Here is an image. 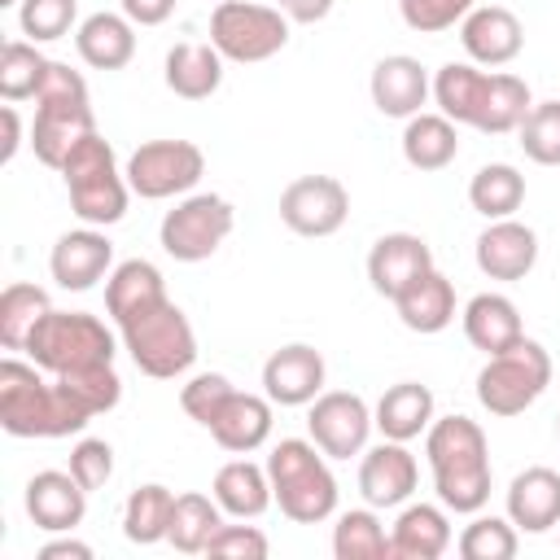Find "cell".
Wrapping results in <instances>:
<instances>
[{
  "mask_svg": "<svg viewBox=\"0 0 560 560\" xmlns=\"http://www.w3.org/2000/svg\"><path fill=\"white\" fill-rule=\"evenodd\" d=\"M394 560H438L451 547V516L438 503H407L389 529Z\"/></svg>",
  "mask_w": 560,
  "mask_h": 560,
  "instance_id": "4316f807",
  "label": "cell"
},
{
  "mask_svg": "<svg viewBox=\"0 0 560 560\" xmlns=\"http://www.w3.org/2000/svg\"><path fill=\"white\" fill-rule=\"evenodd\" d=\"M166 298V284H162V271L149 262V258H127L109 271L105 280V311L114 324H122L127 315L153 306Z\"/></svg>",
  "mask_w": 560,
  "mask_h": 560,
  "instance_id": "d6a6232c",
  "label": "cell"
},
{
  "mask_svg": "<svg viewBox=\"0 0 560 560\" xmlns=\"http://www.w3.org/2000/svg\"><path fill=\"white\" fill-rule=\"evenodd\" d=\"M372 105L385 114V118H411L420 114V105L429 101L433 83H429V70L407 57V52H394V57H381L372 66Z\"/></svg>",
  "mask_w": 560,
  "mask_h": 560,
  "instance_id": "44dd1931",
  "label": "cell"
},
{
  "mask_svg": "<svg viewBox=\"0 0 560 560\" xmlns=\"http://www.w3.org/2000/svg\"><path fill=\"white\" fill-rule=\"evenodd\" d=\"M88 512V490L79 486V477L66 468H44L26 481V516L44 529V534H70Z\"/></svg>",
  "mask_w": 560,
  "mask_h": 560,
  "instance_id": "d6986e66",
  "label": "cell"
},
{
  "mask_svg": "<svg viewBox=\"0 0 560 560\" xmlns=\"http://www.w3.org/2000/svg\"><path fill=\"white\" fill-rule=\"evenodd\" d=\"M372 420H376L381 438L411 442V438L429 433V424H433V389L420 381H398L381 394V402L372 407Z\"/></svg>",
  "mask_w": 560,
  "mask_h": 560,
  "instance_id": "484cf974",
  "label": "cell"
},
{
  "mask_svg": "<svg viewBox=\"0 0 560 560\" xmlns=\"http://www.w3.org/2000/svg\"><path fill=\"white\" fill-rule=\"evenodd\" d=\"M525 201V175L508 162H490L472 175L468 184V206L481 214V219H512Z\"/></svg>",
  "mask_w": 560,
  "mask_h": 560,
  "instance_id": "d590c367",
  "label": "cell"
},
{
  "mask_svg": "<svg viewBox=\"0 0 560 560\" xmlns=\"http://www.w3.org/2000/svg\"><path fill=\"white\" fill-rule=\"evenodd\" d=\"M529 105L534 101H529V83L525 79H516V74H486L468 127H477L486 136H508V131H516L525 122Z\"/></svg>",
  "mask_w": 560,
  "mask_h": 560,
  "instance_id": "f546056e",
  "label": "cell"
},
{
  "mask_svg": "<svg viewBox=\"0 0 560 560\" xmlns=\"http://www.w3.org/2000/svg\"><path fill=\"white\" fill-rule=\"evenodd\" d=\"M0 4H18V0H0Z\"/></svg>",
  "mask_w": 560,
  "mask_h": 560,
  "instance_id": "db71d44e",
  "label": "cell"
},
{
  "mask_svg": "<svg viewBox=\"0 0 560 560\" xmlns=\"http://www.w3.org/2000/svg\"><path fill=\"white\" fill-rule=\"evenodd\" d=\"M276 9H280L289 22L311 26V22H324V18L332 13V0H276Z\"/></svg>",
  "mask_w": 560,
  "mask_h": 560,
  "instance_id": "f907efd6",
  "label": "cell"
},
{
  "mask_svg": "<svg viewBox=\"0 0 560 560\" xmlns=\"http://www.w3.org/2000/svg\"><path fill=\"white\" fill-rule=\"evenodd\" d=\"M481 79H486V70H477L472 61H446V66L433 74V101H438V114H446L451 122L468 127V122H472V109H477Z\"/></svg>",
  "mask_w": 560,
  "mask_h": 560,
  "instance_id": "f35d334b",
  "label": "cell"
},
{
  "mask_svg": "<svg viewBox=\"0 0 560 560\" xmlns=\"http://www.w3.org/2000/svg\"><path fill=\"white\" fill-rule=\"evenodd\" d=\"M477 9V0H398V13L420 35H442L455 22H464Z\"/></svg>",
  "mask_w": 560,
  "mask_h": 560,
  "instance_id": "bcb514c9",
  "label": "cell"
},
{
  "mask_svg": "<svg viewBox=\"0 0 560 560\" xmlns=\"http://www.w3.org/2000/svg\"><path fill=\"white\" fill-rule=\"evenodd\" d=\"M0 118H4V149H0V162L9 166V162L18 158V144H22V118H18V109H13V101H4V109H0Z\"/></svg>",
  "mask_w": 560,
  "mask_h": 560,
  "instance_id": "f5cc1de1",
  "label": "cell"
},
{
  "mask_svg": "<svg viewBox=\"0 0 560 560\" xmlns=\"http://www.w3.org/2000/svg\"><path fill=\"white\" fill-rule=\"evenodd\" d=\"M332 556L337 560H394V542L376 516V508H350L332 525Z\"/></svg>",
  "mask_w": 560,
  "mask_h": 560,
  "instance_id": "e575fe53",
  "label": "cell"
},
{
  "mask_svg": "<svg viewBox=\"0 0 560 560\" xmlns=\"http://www.w3.org/2000/svg\"><path fill=\"white\" fill-rule=\"evenodd\" d=\"M416 481H420V464L416 455L407 451V442H381L372 451H363V464H359V494L372 503V508H402L411 494H416Z\"/></svg>",
  "mask_w": 560,
  "mask_h": 560,
  "instance_id": "e0dca14e",
  "label": "cell"
},
{
  "mask_svg": "<svg viewBox=\"0 0 560 560\" xmlns=\"http://www.w3.org/2000/svg\"><path fill=\"white\" fill-rule=\"evenodd\" d=\"M459 44H464L472 66H508L525 48V26L503 4H477L459 22Z\"/></svg>",
  "mask_w": 560,
  "mask_h": 560,
  "instance_id": "ac0fdd59",
  "label": "cell"
},
{
  "mask_svg": "<svg viewBox=\"0 0 560 560\" xmlns=\"http://www.w3.org/2000/svg\"><path fill=\"white\" fill-rule=\"evenodd\" d=\"M424 455L433 472V490L446 512L472 516L490 499V442L477 420L442 416L424 433Z\"/></svg>",
  "mask_w": 560,
  "mask_h": 560,
  "instance_id": "7a4b0ae2",
  "label": "cell"
},
{
  "mask_svg": "<svg viewBox=\"0 0 560 560\" xmlns=\"http://www.w3.org/2000/svg\"><path fill=\"white\" fill-rule=\"evenodd\" d=\"M267 477L280 512L298 525H319L337 512V477L311 438H280L267 455Z\"/></svg>",
  "mask_w": 560,
  "mask_h": 560,
  "instance_id": "277c9868",
  "label": "cell"
},
{
  "mask_svg": "<svg viewBox=\"0 0 560 560\" xmlns=\"http://www.w3.org/2000/svg\"><path fill=\"white\" fill-rule=\"evenodd\" d=\"M44 74H48V57L39 52V44H31V39H9L4 48H0V96L4 101H26V96H35L39 92V83H44Z\"/></svg>",
  "mask_w": 560,
  "mask_h": 560,
  "instance_id": "ab89813d",
  "label": "cell"
},
{
  "mask_svg": "<svg viewBox=\"0 0 560 560\" xmlns=\"http://www.w3.org/2000/svg\"><path fill=\"white\" fill-rule=\"evenodd\" d=\"M271 398L267 394H232L228 402H223V411L214 416V424H210V433H214V442L223 446V451H232V455H249V451H258L267 438H271Z\"/></svg>",
  "mask_w": 560,
  "mask_h": 560,
  "instance_id": "d4e9b609",
  "label": "cell"
},
{
  "mask_svg": "<svg viewBox=\"0 0 560 560\" xmlns=\"http://www.w3.org/2000/svg\"><path fill=\"white\" fill-rule=\"evenodd\" d=\"M118 341L131 354V363L153 381H175L197 363V332L171 298L127 315L118 324Z\"/></svg>",
  "mask_w": 560,
  "mask_h": 560,
  "instance_id": "5b68a950",
  "label": "cell"
},
{
  "mask_svg": "<svg viewBox=\"0 0 560 560\" xmlns=\"http://www.w3.org/2000/svg\"><path fill=\"white\" fill-rule=\"evenodd\" d=\"M210 44L223 52V61L254 66V61L276 57L289 44V18L271 4L219 0L210 13Z\"/></svg>",
  "mask_w": 560,
  "mask_h": 560,
  "instance_id": "9c48e42d",
  "label": "cell"
},
{
  "mask_svg": "<svg viewBox=\"0 0 560 560\" xmlns=\"http://www.w3.org/2000/svg\"><path fill=\"white\" fill-rule=\"evenodd\" d=\"M267 551L271 542L254 525H219L206 547V556H219V560H267Z\"/></svg>",
  "mask_w": 560,
  "mask_h": 560,
  "instance_id": "7dc6e473",
  "label": "cell"
},
{
  "mask_svg": "<svg viewBox=\"0 0 560 560\" xmlns=\"http://www.w3.org/2000/svg\"><path fill=\"white\" fill-rule=\"evenodd\" d=\"M306 429H311V442L328 455V459H350V455H363L376 420H372V407L350 394V389H324L311 411H306Z\"/></svg>",
  "mask_w": 560,
  "mask_h": 560,
  "instance_id": "7c38bea8",
  "label": "cell"
},
{
  "mask_svg": "<svg viewBox=\"0 0 560 560\" xmlns=\"http://www.w3.org/2000/svg\"><path fill=\"white\" fill-rule=\"evenodd\" d=\"M521 149L538 166H560V101H538L529 105L525 122L516 127Z\"/></svg>",
  "mask_w": 560,
  "mask_h": 560,
  "instance_id": "b9f144b4",
  "label": "cell"
},
{
  "mask_svg": "<svg viewBox=\"0 0 560 560\" xmlns=\"http://www.w3.org/2000/svg\"><path fill=\"white\" fill-rule=\"evenodd\" d=\"M96 131V114L88 105V83L66 61H48V74L35 92V122H31V149L44 166L61 171L70 149Z\"/></svg>",
  "mask_w": 560,
  "mask_h": 560,
  "instance_id": "3957f363",
  "label": "cell"
},
{
  "mask_svg": "<svg viewBox=\"0 0 560 560\" xmlns=\"http://www.w3.org/2000/svg\"><path fill=\"white\" fill-rule=\"evenodd\" d=\"M48 271H52V280L61 289L83 293L96 280H109V271H114V245H109V236L101 228L83 223V228L57 236V245L48 254Z\"/></svg>",
  "mask_w": 560,
  "mask_h": 560,
  "instance_id": "9a60e30c",
  "label": "cell"
},
{
  "mask_svg": "<svg viewBox=\"0 0 560 560\" xmlns=\"http://www.w3.org/2000/svg\"><path fill=\"white\" fill-rule=\"evenodd\" d=\"M162 79L175 96L184 101H206L219 92L223 83V52L214 44H175L166 52V66H162Z\"/></svg>",
  "mask_w": 560,
  "mask_h": 560,
  "instance_id": "f1b7e54d",
  "label": "cell"
},
{
  "mask_svg": "<svg viewBox=\"0 0 560 560\" xmlns=\"http://www.w3.org/2000/svg\"><path fill=\"white\" fill-rule=\"evenodd\" d=\"M79 0H18V26L31 44H48L70 35Z\"/></svg>",
  "mask_w": 560,
  "mask_h": 560,
  "instance_id": "7bdbcfd3",
  "label": "cell"
},
{
  "mask_svg": "<svg viewBox=\"0 0 560 560\" xmlns=\"http://www.w3.org/2000/svg\"><path fill=\"white\" fill-rule=\"evenodd\" d=\"M26 354L48 376H70L88 368H109L118 354V341L105 328V319L88 311H48L26 337Z\"/></svg>",
  "mask_w": 560,
  "mask_h": 560,
  "instance_id": "52a82bcc",
  "label": "cell"
},
{
  "mask_svg": "<svg viewBox=\"0 0 560 560\" xmlns=\"http://www.w3.org/2000/svg\"><path fill=\"white\" fill-rule=\"evenodd\" d=\"M171 512H175V494L166 486H158V481L136 486L127 494V503H122V534H127V542H136V547L166 542Z\"/></svg>",
  "mask_w": 560,
  "mask_h": 560,
  "instance_id": "836d02e7",
  "label": "cell"
},
{
  "mask_svg": "<svg viewBox=\"0 0 560 560\" xmlns=\"http://www.w3.org/2000/svg\"><path fill=\"white\" fill-rule=\"evenodd\" d=\"M424 271H433V249L424 236L416 232H385L372 249H368V280L381 298H398L402 289H411Z\"/></svg>",
  "mask_w": 560,
  "mask_h": 560,
  "instance_id": "2e32d148",
  "label": "cell"
},
{
  "mask_svg": "<svg viewBox=\"0 0 560 560\" xmlns=\"http://www.w3.org/2000/svg\"><path fill=\"white\" fill-rule=\"evenodd\" d=\"M219 525H223V508H219L214 499L188 490V494H175V512H171V534H166V542H171L175 551H184V556H201V551L210 547V538H214Z\"/></svg>",
  "mask_w": 560,
  "mask_h": 560,
  "instance_id": "8d00e7d4",
  "label": "cell"
},
{
  "mask_svg": "<svg viewBox=\"0 0 560 560\" xmlns=\"http://www.w3.org/2000/svg\"><path fill=\"white\" fill-rule=\"evenodd\" d=\"M39 560H92V547L79 538H52L39 547Z\"/></svg>",
  "mask_w": 560,
  "mask_h": 560,
  "instance_id": "816d5d0a",
  "label": "cell"
},
{
  "mask_svg": "<svg viewBox=\"0 0 560 560\" xmlns=\"http://www.w3.org/2000/svg\"><path fill=\"white\" fill-rule=\"evenodd\" d=\"M350 219V192L332 175H302L280 192V223L298 236H332Z\"/></svg>",
  "mask_w": 560,
  "mask_h": 560,
  "instance_id": "4fadbf2b",
  "label": "cell"
},
{
  "mask_svg": "<svg viewBox=\"0 0 560 560\" xmlns=\"http://www.w3.org/2000/svg\"><path fill=\"white\" fill-rule=\"evenodd\" d=\"M48 293L39 284H26V280H13L4 293H0V341L4 350H26V337L35 332V324L48 315Z\"/></svg>",
  "mask_w": 560,
  "mask_h": 560,
  "instance_id": "74e56055",
  "label": "cell"
},
{
  "mask_svg": "<svg viewBox=\"0 0 560 560\" xmlns=\"http://www.w3.org/2000/svg\"><path fill=\"white\" fill-rule=\"evenodd\" d=\"M455 547H459L464 560H512L516 547H521V538H516V525L508 516H481V512H472V521L464 525V534H459Z\"/></svg>",
  "mask_w": 560,
  "mask_h": 560,
  "instance_id": "60d3db41",
  "label": "cell"
},
{
  "mask_svg": "<svg viewBox=\"0 0 560 560\" xmlns=\"http://www.w3.org/2000/svg\"><path fill=\"white\" fill-rule=\"evenodd\" d=\"M74 48L92 70H122L136 57V22L127 13H88L74 31Z\"/></svg>",
  "mask_w": 560,
  "mask_h": 560,
  "instance_id": "603a6c76",
  "label": "cell"
},
{
  "mask_svg": "<svg viewBox=\"0 0 560 560\" xmlns=\"http://www.w3.org/2000/svg\"><path fill=\"white\" fill-rule=\"evenodd\" d=\"M236 394V385L223 376V372H197L184 389H179V407L197 420V424H214V416L223 411V402Z\"/></svg>",
  "mask_w": 560,
  "mask_h": 560,
  "instance_id": "ee69618b",
  "label": "cell"
},
{
  "mask_svg": "<svg viewBox=\"0 0 560 560\" xmlns=\"http://www.w3.org/2000/svg\"><path fill=\"white\" fill-rule=\"evenodd\" d=\"M61 179H66V192H70V210L92 223V228H109L127 214V197H131V184H127V171H118V158H114V144L92 131L83 136L70 158L61 162Z\"/></svg>",
  "mask_w": 560,
  "mask_h": 560,
  "instance_id": "8992f818",
  "label": "cell"
},
{
  "mask_svg": "<svg viewBox=\"0 0 560 560\" xmlns=\"http://www.w3.org/2000/svg\"><path fill=\"white\" fill-rule=\"evenodd\" d=\"M70 472L79 477L83 490H101L114 477V446L105 438H83L70 451Z\"/></svg>",
  "mask_w": 560,
  "mask_h": 560,
  "instance_id": "c3c4849f",
  "label": "cell"
},
{
  "mask_svg": "<svg viewBox=\"0 0 560 560\" xmlns=\"http://www.w3.org/2000/svg\"><path fill=\"white\" fill-rule=\"evenodd\" d=\"M464 337L481 350V354H499L508 346H516L525 337V324H521V311L508 293H477L468 298L464 306Z\"/></svg>",
  "mask_w": 560,
  "mask_h": 560,
  "instance_id": "cb8c5ba5",
  "label": "cell"
},
{
  "mask_svg": "<svg viewBox=\"0 0 560 560\" xmlns=\"http://www.w3.org/2000/svg\"><path fill=\"white\" fill-rule=\"evenodd\" d=\"M88 420L92 411L57 376L44 381L39 363H0V429L9 438H70L83 433Z\"/></svg>",
  "mask_w": 560,
  "mask_h": 560,
  "instance_id": "6da1fadb",
  "label": "cell"
},
{
  "mask_svg": "<svg viewBox=\"0 0 560 560\" xmlns=\"http://www.w3.org/2000/svg\"><path fill=\"white\" fill-rule=\"evenodd\" d=\"M127 184L144 201L184 197L206 175V153L192 140H149L127 158Z\"/></svg>",
  "mask_w": 560,
  "mask_h": 560,
  "instance_id": "8fae6325",
  "label": "cell"
},
{
  "mask_svg": "<svg viewBox=\"0 0 560 560\" xmlns=\"http://www.w3.org/2000/svg\"><path fill=\"white\" fill-rule=\"evenodd\" d=\"M232 206L219 192H188L184 201H175V210L162 214L158 241L175 262H206L228 236H232Z\"/></svg>",
  "mask_w": 560,
  "mask_h": 560,
  "instance_id": "30bf717a",
  "label": "cell"
},
{
  "mask_svg": "<svg viewBox=\"0 0 560 560\" xmlns=\"http://www.w3.org/2000/svg\"><path fill=\"white\" fill-rule=\"evenodd\" d=\"M324 354L306 341H293L271 350V359L262 363V394L276 407H311L324 394Z\"/></svg>",
  "mask_w": 560,
  "mask_h": 560,
  "instance_id": "5bb4252c",
  "label": "cell"
},
{
  "mask_svg": "<svg viewBox=\"0 0 560 560\" xmlns=\"http://www.w3.org/2000/svg\"><path fill=\"white\" fill-rule=\"evenodd\" d=\"M92 416H101V411H114L118 407V398H122V381H118V372H114V363L109 368H88V372H70V376H57Z\"/></svg>",
  "mask_w": 560,
  "mask_h": 560,
  "instance_id": "f6af8a7d",
  "label": "cell"
},
{
  "mask_svg": "<svg viewBox=\"0 0 560 560\" xmlns=\"http://www.w3.org/2000/svg\"><path fill=\"white\" fill-rule=\"evenodd\" d=\"M538 262V232L521 219H490L477 236V267L490 280H525Z\"/></svg>",
  "mask_w": 560,
  "mask_h": 560,
  "instance_id": "ffe728a7",
  "label": "cell"
},
{
  "mask_svg": "<svg viewBox=\"0 0 560 560\" xmlns=\"http://www.w3.org/2000/svg\"><path fill=\"white\" fill-rule=\"evenodd\" d=\"M547 385H551V354L534 337H521L516 346L486 354L477 372V402L490 416H521L547 394Z\"/></svg>",
  "mask_w": 560,
  "mask_h": 560,
  "instance_id": "ba28073f",
  "label": "cell"
},
{
  "mask_svg": "<svg viewBox=\"0 0 560 560\" xmlns=\"http://www.w3.org/2000/svg\"><path fill=\"white\" fill-rule=\"evenodd\" d=\"M508 521L525 534H547L560 525V472L534 464L508 486Z\"/></svg>",
  "mask_w": 560,
  "mask_h": 560,
  "instance_id": "7402d4cb",
  "label": "cell"
},
{
  "mask_svg": "<svg viewBox=\"0 0 560 560\" xmlns=\"http://www.w3.org/2000/svg\"><path fill=\"white\" fill-rule=\"evenodd\" d=\"M394 311H398L402 328H411V332H424V337L429 332H442L455 319V284L433 267L411 289H402L394 298Z\"/></svg>",
  "mask_w": 560,
  "mask_h": 560,
  "instance_id": "4dcf8cb0",
  "label": "cell"
},
{
  "mask_svg": "<svg viewBox=\"0 0 560 560\" xmlns=\"http://www.w3.org/2000/svg\"><path fill=\"white\" fill-rule=\"evenodd\" d=\"M459 153V122H451L446 114H411L402 127V158L416 171H442L451 166Z\"/></svg>",
  "mask_w": 560,
  "mask_h": 560,
  "instance_id": "1f68e13d",
  "label": "cell"
},
{
  "mask_svg": "<svg viewBox=\"0 0 560 560\" xmlns=\"http://www.w3.org/2000/svg\"><path fill=\"white\" fill-rule=\"evenodd\" d=\"M214 503L236 516V521H254L271 508V477H267V464L258 468L254 459H228L219 472H214Z\"/></svg>",
  "mask_w": 560,
  "mask_h": 560,
  "instance_id": "83f0119b",
  "label": "cell"
},
{
  "mask_svg": "<svg viewBox=\"0 0 560 560\" xmlns=\"http://www.w3.org/2000/svg\"><path fill=\"white\" fill-rule=\"evenodd\" d=\"M556 433H560V416H556Z\"/></svg>",
  "mask_w": 560,
  "mask_h": 560,
  "instance_id": "11a10c76",
  "label": "cell"
},
{
  "mask_svg": "<svg viewBox=\"0 0 560 560\" xmlns=\"http://www.w3.org/2000/svg\"><path fill=\"white\" fill-rule=\"evenodd\" d=\"M118 4H122V13H127L136 26H162V22L175 13L179 0H118Z\"/></svg>",
  "mask_w": 560,
  "mask_h": 560,
  "instance_id": "681fc988",
  "label": "cell"
}]
</instances>
